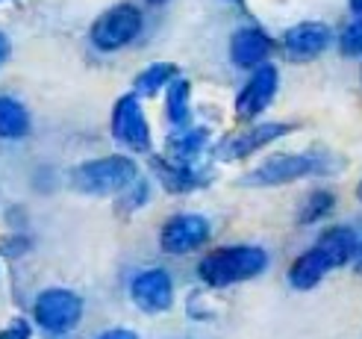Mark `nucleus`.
<instances>
[{"instance_id":"obj_24","label":"nucleus","mask_w":362,"mask_h":339,"mask_svg":"<svg viewBox=\"0 0 362 339\" xmlns=\"http://www.w3.org/2000/svg\"><path fill=\"white\" fill-rule=\"evenodd\" d=\"M9 39H6V33H0V68L6 65V59H9Z\"/></svg>"},{"instance_id":"obj_20","label":"nucleus","mask_w":362,"mask_h":339,"mask_svg":"<svg viewBox=\"0 0 362 339\" xmlns=\"http://www.w3.org/2000/svg\"><path fill=\"white\" fill-rule=\"evenodd\" d=\"M336 45L341 50V57H348V59H359L362 57V15H356L354 21L345 24V30L339 33Z\"/></svg>"},{"instance_id":"obj_23","label":"nucleus","mask_w":362,"mask_h":339,"mask_svg":"<svg viewBox=\"0 0 362 339\" xmlns=\"http://www.w3.org/2000/svg\"><path fill=\"white\" fill-rule=\"evenodd\" d=\"M98 339H139V333L136 331H127V328H112V331L100 333Z\"/></svg>"},{"instance_id":"obj_8","label":"nucleus","mask_w":362,"mask_h":339,"mask_svg":"<svg viewBox=\"0 0 362 339\" xmlns=\"http://www.w3.org/2000/svg\"><path fill=\"white\" fill-rule=\"evenodd\" d=\"M277 88H280V71L274 65L265 62L259 68H253L247 83L242 86V92L236 98V118L239 121L259 118L271 106V100L277 98Z\"/></svg>"},{"instance_id":"obj_1","label":"nucleus","mask_w":362,"mask_h":339,"mask_svg":"<svg viewBox=\"0 0 362 339\" xmlns=\"http://www.w3.org/2000/svg\"><path fill=\"white\" fill-rule=\"evenodd\" d=\"M341 168V159L324 151H300V154H274L257 168H250L242 177V186H257V189H271V186H286L303 180V177H324Z\"/></svg>"},{"instance_id":"obj_17","label":"nucleus","mask_w":362,"mask_h":339,"mask_svg":"<svg viewBox=\"0 0 362 339\" xmlns=\"http://www.w3.org/2000/svg\"><path fill=\"white\" fill-rule=\"evenodd\" d=\"M165 115L174 127H186L192 118V83L186 77H177L165 88Z\"/></svg>"},{"instance_id":"obj_21","label":"nucleus","mask_w":362,"mask_h":339,"mask_svg":"<svg viewBox=\"0 0 362 339\" xmlns=\"http://www.w3.org/2000/svg\"><path fill=\"white\" fill-rule=\"evenodd\" d=\"M144 201H148V180H141V177H139L133 186H127V189L121 192V204L127 207V212L144 207Z\"/></svg>"},{"instance_id":"obj_11","label":"nucleus","mask_w":362,"mask_h":339,"mask_svg":"<svg viewBox=\"0 0 362 339\" xmlns=\"http://www.w3.org/2000/svg\"><path fill=\"white\" fill-rule=\"evenodd\" d=\"M130 298L148 316L165 313L174 307V280L165 269H144L130 283Z\"/></svg>"},{"instance_id":"obj_9","label":"nucleus","mask_w":362,"mask_h":339,"mask_svg":"<svg viewBox=\"0 0 362 339\" xmlns=\"http://www.w3.org/2000/svg\"><path fill=\"white\" fill-rule=\"evenodd\" d=\"M280 45L292 62H313L333 45V30L324 21H298L283 33Z\"/></svg>"},{"instance_id":"obj_13","label":"nucleus","mask_w":362,"mask_h":339,"mask_svg":"<svg viewBox=\"0 0 362 339\" xmlns=\"http://www.w3.org/2000/svg\"><path fill=\"white\" fill-rule=\"evenodd\" d=\"M271 50H274V42L262 27H239L230 35V62L242 71L265 65L271 59Z\"/></svg>"},{"instance_id":"obj_29","label":"nucleus","mask_w":362,"mask_h":339,"mask_svg":"<svg viewBox=\"0 0 362 339\" xmlns=\"http://www.w3.org/2000/svg\"><path fill=\"white\" fill-rule=\"evenodd\" d=\"M227 4H242V0H227Z\"/></svg>"},{"instance_id":"obj_6","label":"nucleus","mask_w":362,"mask_h":339,"mask_svg":"<svg viewBox=\"0 0 362 339\" xmlns=\"http://www.w3.org/2000/svg\"><path fill=\"white\" fill-rule=\"evenodd\" d=\"M212 236V224L209 219L197 216V212H177L171 216L159 230V248L165 254H192L197 248H204Z\"/></svg>"},{"instance_id":"obj_27","label":"nucleus","mask_w":362,"mask_h":339,"mask_svg":"<svg viewBox=\"0 0 362 339\" xmlns=\"http://www.w3.org/2000/svg\"><path fill=\"white\" fill-rule=\"evenodd\" d=\"M151 6H162V4H168V0H148Z\"/></svg>"},{"instance_id":"obj_7","label":"nucleus","mask_w":362,"mask_h":339,"mask_svg":"<svg viewBox=\"0 0 362 339\" xmlns=\"http://www.w3.org/2000/svg\"><path fill=\"white\" fill-rule=\"evenodd\" d=\"M112 136L121 142L124 148H130L136 154L151 151V124L148 115L141 110L139 95H124L112 106Z\"/></svg>"},{"instance_id":"obj_16","label":"nucleus","mask_w":362,"mask_h":339,"mask_svg":"<svg viewBox=\"0 0 362 339\" xmlns=\"http://www.w3.org/2000/svg\"><path fill=\"white\" fill-rule=\"evenodd\" d=\"M177 77H180V68L174 62H151L148 68H141L136 74L133 88H136L139 98H153L162 92V88H168Z\"/></svg>"},{"instance_id":"obj_18","label":"nucleus","mask_w":362,"mask_h":339,"mask_svg":"<svg viewBox=\"0 0 362 339\" xmlns=\"http://www.w3.org/2000/svg\"><path fill=\"white\" fill-rule=\"evenodd\" d=\"M333 209H336V192L333 189H313L298 209V224H303V227L321 224L333 216Z\"/></svg>"},{"instance_id":"obj_2","label":"nucleus","mask_w":362,"mask_h":339,"mask_svg":"<svg viewBox=\"0 0 362 339\" xmlns=\"http://www.w3.org/2000/svg\"><path fill=\"white\" fill-rule=\"evenodd\" d=\"M268 269V251L259 245H227L218 251H209L197 263V277L209 289H227L236 283L259 277Z\"/></svg>"},{"instance_id":"obj_19","label":"nucleus","mask_w":362,"mask_h":339,"mask_svg":"<svg viewBox=\"0 0 362 339\" xmlns=\"http://www.w3.org/2000/svg\"><path fill=\"white\" fill-rule=\"evenodd\" d=\"M30 133V113L21 100L0 95V139H24Z\"/></svg>"},{"instance_id":"obj_10","label":"nucleus","mask_w":362,"mask_h":339,"mask_svg":"<svg viewBox=\"0 0 362 339\" xmlns=\"http://www.w3.org/2000/svg\"><path fill=\"white\" fill-rule=\"evenodd\" d=\"M295 124H286V121H265V124H253V127L242 130V133H233L227 136L218 148H215V154H218V159H247L253 156L257 151L268 148L271 142L283 139L286 133H292Z\"/></svg>"},{"instance_id":"obj_4","label":"nucleus","mask_w":362,"mask_h":339,"mask_svg":"<svg viewBox=\"0 0 362 339\" xmlns=\"http://www.w3.org/2000/svg\"><path fill=\"white\" fill-rule=\"evenodd\" d=\"M141 9L133 6V4H115L110 6L103 15H98V21L92 24V30H88V39H92V45L103 53H115L127 45H133L139 39L141 33Z\"/></svg>"},{"instance_id":"obj_15","label":"nucleus","mask_w":362,"mask_h":339,"mask_svg":"<svg viewBox=\"0 0 362 339\" xmlns=\"http://www.w3.org/2000/svg\"><path fill=\"white\" fill-rule=\"evenodd\" d=\"M206 142H209V130L206 127H189L186 124V127H177L168 136L165 148H168V156L183 159V163H194V159L204 154Z\"/></svg>"},{"instance_id":"obj_14","label":"nucleus","mask_w":362,"mask_h":339,"mask_svg":"<svg viewBox=\"0 0 362 339\" xmlns=\"http://www.w3.org/2000/svg\"><path fill=\"white\" fill-rule=\"evenodd\" d=\"M151 168L156 174V180L174 195H189L209 183L206 171L194 168V163H183V159H174V156H153Z\"/></svg>"},{"instance_id":"obj_3","label":"nucleus","mask_w":362,"mask_h":339,"mask_svg":"<svg viewBox=\"0 0 362 339\" xmlns=\"http://www.w3.org/2000/svg\"><path fill=\"white\" fill-rule=\"evenodd\" d=\"M139 180V166L133 156H100L88 159L71 171V183L83 195H121Z\"/></svg>"},{"instance_id":"obj_26","label":"nucleus","mask_w":362,"mask_h":339,"mask_svg":"<svg viewBox=\"0 0 362 339\" xmlns=\"http://www.w3.org/2000/svg\"><path fill=\"white\" fill-rule=\"evenodd\" d=\"M348 6L354 15H362V0H348Z\"/></svg>"},{"instance_id":"obj_5","label":"nucleus","mask_w":362,"mask_h":339,"mask_svg":"<svg viewBox=\"0 0 362 339\" xmlns=\"http://www.w3.org/2000/svg\"><path fill=\"white\" fill-rule=\"evenodd\" d=\"M33 316L50 333H68L83 318V298L71 289H45L35 298Z\"/></svg>"},{"instance_id":"obj_28","label":"nucleus","mask_w":362,"mask_h":339,"mask_svg":"<svg viewBox=\"0 0 362 339\" xmlns=\"http://www.w3.org/2000/svg\"><path fill=\"white\" fill-rule=\"evenodd\" d=\"M356 198L362 201V180H359V186H356Z\"/></svg>"},{"instance_id":"obj_25","label":"nucleus","mask_w":362,"mask_h":339,"mask_svg":"<svg viewBox=\"0 0 362 339\" xmlns=\"http://www.w3.org/2000/svg\"><path fill=\"white\" fill-rule=\"evenodd\" d=\"M351 269H354L356 275H362V236H359V248H356V257H354V263H351Z\"/></svg>"},{"instance_id":"obj_22","label":"nucleus","mask_w":362,"mask_h":339,"mask_svg":"<svg viewBox=\"0 0 362 339\" xmlns=\"http://www.w3.org/2000/svg\"><path fill=\"white\" fill-rule=\"evenodd\" d=\"M0 339H30V322L27 318H12L9 328L0 333Z\"/></svg>"},{"instance_id":"obj_12","label":"nucleus","mask_w":362,"mask_h":339,"mask_svg":"<svg viewBox=\"0 0 362 339\" xmlns=\"http://www.w3.org/2000/svg\"><path fill=\"white\" fill-rule=\"evenodd\" d=\"M336 269H341V263L333 257V251L327 245L315 242L310 251H303L292 265H288V287L298 289V292L315 289L318 283Z\"/></svg>"}]
</instances>
